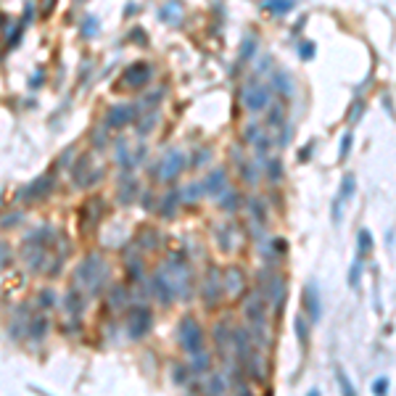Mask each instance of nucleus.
Segmentation results:
<instances>
[{"mask_svg":"<svg viewBox=\"0 0 396 396\" xmlns=\"http://www.w3.org/2000/svg\"><path fill=\"white\" fill-rule=\"evenodd\" d=\"M108 280V264L103 262V256L90 254L79 262L74 270V285H79L82 291H87L90 296H98L103 291V285Z\"/></svg>","mask_w":396,"mask_h":396,"instance_id":"f257e3e1","label":"nucleus"},{"mask_svg":"<svg viewBox=\"0 0 396 396\" xmlns=\"http://www.w3.org/2000/svg\"><path fill=\"white\" fill-rule=\"evenodd\" d=\"M161 270H164V275H167V280L172 285L174 299H180V301L190 299L193 278H190V267L185 262V256H182V254H172L169 259L161 264Z\"/></svg>","mask_w":396,"mask_h":396,"instance_id":"f03ea898","label":"nucleus"},{"mask_svg":"<svg viewBox=\"0 0 396 396\" xmlns=\"http://www.w3.org/2000/svg\"><path fill=\"white\" fill-rule=\"evenodd\" d=\"M177 341L185 354H196L204 349V330L193 317H182L177 325Z\"/></svg>","mask_w":396,"mask_h":396,"instance_id":"7ed1b4c3","label":"nucleus"},{"mask_svg":"<svg viewBox=\"0 0 396 396\" xmlns=\"http://www.w3.org/2000/svg\"><path fill=\"white\" fill-rule=\"evenodd\" d=\"M272 93H270V87L264 85V82H259V77H251L243 85V106L248 108V111H264L267 106L272 103V98H270Z\"/></svg>","mask_w":396,"mask_h":396,"instance_id":"20e7f679","label":"nucleus"},{"mask_svg":"<svg viewBox=\"0 0 396 396\" xmlns=\"http://www.w3.org/2000/svg\"><path fill=\"white\" fill-rule=\"evenodd\" d=\"M151 325H153V312L148 307L137 304V307L130 309V315H127V336L132 341H140V338L148 336Z\"/></svg>","mask_w":396,"mask_h":396,"instance_id":"39448f33","label":"nucleus"},{"mask_svg":"<svg viewBox=\"0 0 396 396\" xmlns=\"http://www.w3.org/2000/svg\"><path fill=\"white\" fill-rule=\"evenodd\" d=\"M53 182H56L53 174H40V177H34L32 182H26V185L16 193V204H34V201H42L53 190Z\"/></svg>","mask_w":396,"mask_h":396,"instance_id":"423d86ee","label":"nucleus"},{"mask_svg":"<svg viewBox=\"0 0 396 396\" xmlns=\"http://www.w3.org/2000/svg\"><path fill=\"white\" fill-rule=\"evenodd\" d=\"M182 169H185V156H182V151H169L161 161H156V169L151 167V174L156 172V177L161 182H172L180 177Z\"/></svg>","mask_w":396,"mask_h":396,"instance_id":"0eeeda50","label":"nucleus"},{"mask_svg":"<svg viewBox=\"0 0 396 396\" xmlns=\"http://www.w3.org/2000/svg\"><path fill=\"white\" fill-rule=\"evenodd\" d=\"M222 275H219L217 267H209L204 275V288H201V296H204L206 307H217V301L222 299Z\"/></svg>","mask_w":396,"mask_h":396,"instance_id":"6e6552de","label":"nucleus"},{"mask_svg":"<svg viewBox=\"0 0 396 396\" xmlns=\"http://www.w3.org/2000/svg\"><path fill=\"white\" fill-rule=\"evenodd\" d=\"M85 304H87V293L79 288V285H74V288L66 291V296H63V307H66V315H69V322L71 328L79 322L82 312H85Z\"/></svg>","mask_w":396,"mask_h":396,"instance_id":"1a4fd4ad","label":"nucleus"},{"mask_svg":"<svg viewBox=\"0 0 396 396\" xmlns=\"http://www.w3.org/2000/svg\"><path fill=\"white\" fill-rule=\"evenodd\" d=\"M285 280L280 278V275H270V278H267V283L262 285V293L267 296V301H270V307L275 309V312H280V307L285 304Z\"/></svg>","mask_w":396,"mask_h":396,"instance_id":"9d476101","label":"nucleus"},{"mask_svg":"<svg viewBox=\"0 0 396 396\" xmlns=\"http://www.w3.org/2000/svg\"><path fill=\"white\" fill-rule=\"evenodd\" d=\"M301 304H304V312L312 322H317L322 317V301H320V293H317V285L315 283H307L304 285V293H301Z\"/></svg>","mask_w":396,"mask_h":396,"instance_id":"9b49d317","label":"nucleus"},{"mask_svg":"<svg viewBox=\"0 0 396 396\" xmlns=\"http://www.w3.org/2000/svg\"><path fill=\"white\" fill-rule=\"evenodd\" d=\"M151 296L159 301V304H172V301H174L172 285H169V280H167V275H164L161 267L153 272V278H151Z\"/></svg>","mask_w":396,"mask_h":396,"instance_id":"f8f14e48","label":"nucleus"},{"mask_svg":"<svg viewBox=\"0 0 396 396\" xmlns=\"http://www.w3.org/2000/svg\"><path fill=\"white\" fill-rule=\"evenodd\" d=\"M151 77H153V69L148 66V63L137 61V63H132V66L124 71V85L127 87H143Z\"/></svg>","mask_w":396,"mask_h":396,"instance_id":"ddd939ff","label":"nucleus"},{"mask_svg":"<svg viewBox=\"0 0 396 396\" xmlns=\"http://www.w3.org/2000/svg\"><path fill=\"white\" fill-rule=\"evenodd\" d=\"M135 114H137V106H132V103H119V106H114L111 111H108V116H106V124L108 127H124V124H130L132 119H135Z\"/></svg>","mask_w":396,"mask_h":396,"instance_id":"4468645a","label":"nucleus"},{"mask_svg":"<svg viewBox=\"0 0 396 396\" xmlns=\"http://www.w3.org/2000/svg\"><path fill=\"white\" fill-rule=\"evenodd\" d=\"M137 196H140V182H137L135 177H124L122 182H119L116 201H119L122 206H132L135 201H137Z\"/></svg>","mask_w":396,"mask_h":396,"instance_id":"2eb2a0df","label":"nucleus"},{"mask_svg":"<svg viewBox=\"0 0 396 396\" xmlns=\"http://www.w3.org/2000/svg\"><path fill=\"white\" fill-rule=\"evenodd\" d=\"M222 288L230 293V296H241L243 288H246V278L238 267H227L225 278H222Z\"/></svg>","mask_w":396,"mask_h":396,"instance_id":"dca6fc26","label":"nucleus"},{"mask_svg":"<svg viewBox=\"0 0 396 396\" xmlns=\"http://www.w3.org/2000/svg\"><path fill=\"white\" fill-rule=\"evenodd\" d=\"M227 188V169L225 167H217L209 172V177L204 180V193H209V196H219Z\"/></svg>","mask_w":396,"mask_h":396,"instance_id":"f3484780","label":"nucleus"},{"mask_svg":"<svg viewBox=\"0 0 396 396\" xmlns=\"http://www.w3.org/2000/svg\"><path fill=\"white\" fill-rule=\"evenodd\" d=\"M235 167H238V174H241V180L246 182V185L254 188L256 182H259V161H248V159H243V156L238 153Z\"/></svg>","mask_w":396,"mask_h":396,"instance_id":"a211bd4d","label":"nucleus"},{"mask_svg":"<svg viewBox=\"0 0 396 396\" xmlns=\"http://www.w3.org/2000/svg\"><path fill=\"white\" fill-rule=\"evenodd\" d=\"M48 328H50L48 317L37 315V317H32L29 322H26V336H29L32 341H42L45 336H48Z\"/></svg>","mask_w":396,"mask_h":396,"instance_id":"6ab92c4d","label":"nucleus"},{"mask_svg":"<svg viewBox=\"0 0 396 396\" xmlns=\"http://www.w3.org/2000/svg\"><path fill=\"white\" fill-rule=\"evenodd\" d=\"M190 357V375H204L209 367H211V357H209V352L206 349H201V352H196V354H188Z\"/></svg>","mask_w":396,"mask_h":396,"instance_id":"aec40b11","label":"nucleus"},{"mask_svg":"<svg viewBox=\"0 0 396 396\" xmlns=\"http://www.w3.org/2000/svg\"><path fill=\"white\" fill-rule=\"evenodd\" d=\"M217 198H219V209H222V211H235L238 206H241V193L233 190L230 185H227L222 193H219Z\"/></svg>","mask_w":396,"mask_h":396,"instance_id":"412c9836","label":"nucleus"},{"mask_svg":"<svg viewBox=\"0 0 396 396\" xmlns=\"http://www.w3.org/2000/svg\"><path fill=\"white\" fill-rule=\"evenodd\" d=\"M214 341H217L222 357L230 359V349H233V346H230V328H227V322H219V325L214 328Z\"/></svg>","mask_w":396,"mask_h":396,"instance_id":"4be33fe9","label":"nucleus"},{"mask_svg":"<svg viewBox=\"0 0 396 396\" xmlns=\"http://www.w3.org/2000/svg\"><path fill=\"white\" fill-rule=\"evenodd\" d=\"M180 201H182V198H180V193H177V190H169L167 196H164V206H159V214H161V217H167V219H169V217H174V214H177Z\"/></svg>","mask_w":396,"mask_h":396,"instance_id":"5701e85b","label":"nucleus"},{"mask_svg":"<svg viewBox=\"0 0 396 396\" xmlns=\"http://www.w3.org/2000/svg\"><path fill=\"white\" fill-rule=\"evenodd\" d=\"M103 214V201L100 198H93L90 204L85 206V227H95V222Z\"/></svg>","mask_w":396,"mask_h":396,"instance_id":"b1692460","label":"nucleus"},{"mask_svg":"<svg viewBox=\"0 0 396 396\" xmlns=\"http://www.w3.org/2000/svg\"><path fill=\"white\" fill-rule=\"evenodd\" d=\"M127 299H130V291L124 288V285H111L108 288V304H111V309H122Z\"/></svg>","mask_w":396,"mask_h":396,"instance_id":"393cba45","label":"nucleus"},{"mask_svg":"<svg viewBox=\"0 0 396 396\" xmlns=\"http://www.w3.org/2000/svg\"><path fill=\"white\" fill-rule=\"evenodd\" d=\"M116 161H119L122 169H132V151H130V145H127L124 137L116 140Z\"/></svg>","mask_w":396,"mask_h":396,"instance_id":"a878e982","label":"nucleus"},{"mask_svg":"<svg viewBox=\"0 0 396 396\" xmlns=\"http://www.w3.org/2000/svg\"><path fill=\"white\" fill-rule=\"evenodd\" d=\"M227 389H230V383H227L225 373H211L209 375V381H206V391L209 394H225Z\"/></svg>","mask_w":396,"mask_h":396,"instance_id":"bb28decb","label":"nucleus"},{"mask_svg":"<svg viewBox=\"0 0 396 396\" xmlns=\"http://www.w3.org/2000/svg\"><path fill=\"white\" fill-rule=\"evenodd\" d=\"M159 243H161V235L156 233V230H143L140 233V238H137V246L143 248V251H151V248H159Z\"/></svg>","mask_w":396,"mask_h":396,"instance_id":"cd10ccee","label":"nucleus"},{"mask_svg":"<svg viewBox=\"0 0 396 396\" xmlns=\"http://www.w3.org/2000/svg\"><path fill=\"white\" fill-rule=\"evenodd\" d=\"M272 87L280 90V95H291L293 93V82L288 79L285 71H275V74H272Z\"/></svg>","mask_w":396,"mask_h":396,"instance_id":"c85d7f7f","label":"nucleus"},{"mask_svg":"<svg viewBox=\"0 0 396 396\" xmlns=\"http://www.w3.org/2000/svg\"><path fill=\"white\" fill-rule=\"evenodd\" d=\"M296 5V0H262V8L264 11H272V13H285Z\"/></svg>","mask_w":396,"mask_h":396,"instance_id":"c756f323","label":"nucleus"},{"mask_svg":"<svg viewBox=\"0 0 396 396\" xmlns=\"http://www.w3.org/2000/svg\"><path fill=\"white\" fill-rule=\"evenodd\" d=\"M201 196H204V182H190V185L180 193V198L185 201V204H196Z\"/></svg>","mask_w":396,"mask_h":396,"instance_id":"7c9ffc66","label":"nucleus"},{"mask_svg":"<svg viewBox=\"0 0 396 396\" xmlns=\"http://www.w3.org/2000/svg\"><path fill=\"white\" fill-rule=\"evenodd\" d=\"M248 209H251V217H254L259 225L267 222V206H264L262 198H251V201H248Z\"/></svg>","mask_w":396,"mask_h":396,"instance_id":"2f4dec72","label":"nucleus"},{"mask_svg":"<svg viewBox=\"0 0 396 396\" xmlns=\"http://www.w3.org/2000/svg\"><path fill=\"white\" fill-rule=\"evenodd\" d=\"M127 259V278H130L132 283H137L143 278V264H140V256H135V259H130V256H124Z\"/></svg>","mask_w":396,"mask_h":396,"instance_id":"473e14b6","label":"nucleus"},{"mask_svg":"<svg viewBox=\"0 0 396 396\" xmlns=\"http://www.w3.org/2000/svg\"><path fill=\"white\" fill-rule=\"evenodd\" d=\"M267 164V177H270V182H278L283 177V161L280 159H264Z\"/></svg>","mask_w":396,"mask_h":396,"instance_id":"72a5a7b5","label":"nucleus"},{"mask_svg":"<svg viewBox=\"0 0 396 396\" xmlns=\"http://www.w3.org/2000/svg\"><path fill=\"white\" fill-rule=\"evenodd\" d=\"M267 124L275 127V130H280V127L285 124V111H283L280 103H275V106L270 108V119H267Z\"/></svg>","mask_w":396,"mask_h":396,"instance_id":"f704fd0d","label":"nucleus"},{"mask_svg":"<svg viewBox=\"0 0 396 396\" xmlns=\"http://www.w3.org/2000/svg\"><path fill=\"white\" fill-rule=\"evenodd\" d=\"M357 241H359V256H367L373 251V233L370 230H359Z\"/></svg>","mask_w":396,"mask_h":396,"instance_id":"c9c22d12","label":"nucleus"},{"mask_svg":"<svg viewBox=\"0 0 396 396\" xmlns=\"http://www.w3.org/2000/svg\"><path fill=\"white\" fill-rule=\"evenodd\" d=\"M217 238H219V243H222L225 251H233V227L230 225L217 227Z\"/></svg>","mask_w":396,"mask_h":396,"instance_id":"e433bc0d","label":"nucleus"},{"mask_svg":"<svg viewBox=\"0 0 396 396\" xmlns=\"http://www.w3.org/2000/svg\"><path fill=\"white\" fill-rule=\"evenodd\" d=\"M254 56H256V40H254V34H248L241 42V61H251Z\"/></svg>","mask_w":396,"mask_h":396,"instance_id":"4c0bfd02","label":"nucleus"},{"mask_svg":"<svg viewBox=\"0 0 396 396\" xmlns=\"http://www.w3.org/2000/svg\"><path fill=\"white\" fill-rule=\"evenodd\" d=\"M296 336L301 341V346L307 349L309 346V325H307V320H304V315H296Z\"/></svg>","mask_w":396,"mask_h":396,"instance_id":"58836bf2","label":"nucleus"},{"mask_svg":"<svg viewBox=\"0 0 396 396\" xmlns=\"http://www.w3.org/2000/svg\"><path fill=\"white\" fill-rule=\"evenodd\" d=\"M354 188H357V180H354V174H346V177H344V182H341V193H338V198H341V201L352 198V196H354Z\"/></svg>","mask_w":396,"mask_h":396,"instance_id":"ea45409f","label":"nucleus"},{"mask_svg":"<svg viewBox=\"0 0 396 396\" xmlns=\"http://www.w3.org/2000/svg\"><path fill=\"white\" fill-rule=\"evenodd\" d=\"M21 222H24V214H21V211H8V214L0 219V230L16 227V225H21Z\"/></svg>","mask_w":396,"mask_h":396,"instance_id":"a19ab883","label":"nucleus"},{"mask_svg":"<svg viewBox=\"0 0 396 396\" xmlns=\"http://www.w3.org/2000/svg\"><path fill=\"white\" fill-rule=\"evenodd\" d=\"M251 145L256 148V156H262V159H267V153H270V145H272V143H270V137H267V135L262 132V135H259V137H256V140L251 143Z\"/></svg>","mask_w":396,"mask_h":396,"instance_id":"79ce46f5","label":"nucleus"},{"mask_svg":"<svg viewBox=\"0 0 396 396\" xmlns=\"http://www.w3.org/2000/svg\"><path fill=\"white\" fill-rule=\"evenodd\" d=\"M259 135H262L259 122H248V124H246V130H243V140H246V143H254Z\"/></svg>","mask_w":396,"mask_h":396,"instance_id":"37998d69","label":"nucleus"},{"mask_svg":"<svg viewBox=\"0 0 396 396\" xmlns=\"http://www.w3.org/2000/svg\"><path fill=\"white\" fill-rule=\"evenodd\" d=\"M37 301H40V309H50L53 304H56V293H53L50 288H45V291H40Z\"/></svg>","mask_w":396,"mask_h":396,"instance_id":"c03bdc74","label":"nucleus"},{"mask_svg":"<svg viewBox=\"0 0 396 396\" xmlns=\"http://www.w3.org/2000/svg\"><path fill=\"white\" fill-rule=\"evenodd\" d=\"M211 159V151L209 148H198L196 153H193V161H190V167H204V164Z\"/></svg>","mask_w":396,"mask_h":396,"instance_id":"a18cd8bd","label":"nucleus"},{"mask_svg":"<svg viewBox=\"0 0 396 396\" xmlns=\"http://www.w3.org/2000/svg\"><path fill=\"white\" fill-rule=\"evenodd\" d=\"M95 32H98V19L90 16V19H85V24H82V37H95Z\"/></svg>","mask_w":396,"mask_h":396,"instance_id":"49530a36","label":"nucleus"},{"mask_svg":"<svg viewBox=\"0 0 396 396\" xmlns=\"http://www.w3.org/2000/svg\"><path fill=\"white\" fill-rule=\"evenodd\" d=\"M172 381L177 383V386H185V383H188V370H185L182 365H174V367H172Z\"/></svg>","mask_w":396,"mask_h":396,"instance_id":"de8ad7c7","label":"nucleus"},{"mask_svg":"<svg viewBox=\"0 0 396 396\" xmlns=\"http://www.w3.org/2000/svg\"><path fill=\"white\" fill-rule=\"evenodd\" d=\"M336 378H338V386L344 389V394H346V396H354V386H352V381H349V375H346L344 370H338Z\"/></svg>","mask_w":396,"mask_h":396,"instance_id":"09e8293b","label":"nucleus"},{"mask_svg":"<svg viewBox=\"0 0 396 396\" xmlns=\"http://www.w3.org/2000/svg\"><path fill=\"white\" fill-rule=\"evenodd\" d=\"M156 122H159V114H148V116H145V122H140V124H137V132H140V135H145V132L151 130V127H156Z\"/></svg>","mask_w":396,"mask_h":396,"instance_id":"8fccbe9b","label":"nucleus"},{"mask_svg":"<svg viewBox=\"0 0 396 396\" xmlns=\"http://www.w3.org/2000/svg\"><path fill=\"white\" fill-rule=\"evenodd\" d=\"M359 272H362V262H354L352 264V272H349V285H352V288H357V283H359Z\"/></svg>","mask_w":396,"mask_h":396,"instance_id":"3c124183","label":"nucleus"},{"mask_svg":"<svg viewBox=\"0 0 396 396\" xmlns=\"http://www.w3.org/2000/svg\"><path fill=\"white\" fill-rule=\"evenodd\" d=\"M8 264H11V248H8V243H0V270Z\"/></svg>","mask_w":396,"mask_h":396,"instance_id":"603ef678","label":"nucleus"},{"mask_svg":"<svg viewBox=\"0 0 396 396\" xmlns=\"http://www.w3.org/2000/svg\"><path fill=\"white\" fill-rule=\"evenodd\" d=\"M338 151H341V159H346L349 151H352V135H344V137H341V148H338Z\"/></svg>","mask_w":396,"mask_h":396,"instance_id":"864d4df0","label":"nucleus"},{"mask_svg":"<svg viewBox=\"0 0 396 396\" xmlns=\"http://www.w3.org/2000/svg\"><path fill=\"white\" fill-rule=\"evenodd\" d=\"M386 391H389V381H386V378H378L373 383V394H386Z\"/></svg>","mask_w":396,"mask_h":396,"instance_id":"5fc2aeb1","label":"nucleus"},{"mask_svg":"<svg viewBox=\"0 0 396 396\" xmlns=\"http://www.w3.org/2000/svg\"><path fill=\"white\" fill-rule=\"evenodd\" d=\"M299 53H301V56H304V58L309 61L312 56H315V45H312V42H304L301 48H299Z\"/></svg>","mask_w":396,"mask_h":396,"instance_id":"6e6d98bb","label":"nucleus"},{"mask_svg":"<svg viewBox=\"0 0 396 396\" xmlns=\"http://www.w3.org/2000/svg\"><path fill=\"white\" fill-rule=\"evenodd\" d=\"M93 143H95V148H106V132L98 130V132L93 135Z\"/></svg>","mask_w":396,"mask_h":396,"instance_id":"4d7b16f0","label":"nucleus"},{"mask_svg":"<svg viewBox=\"0 0 396 396\" xmlns=\"http://www.w3.org/2000/svg\"><path fill=\"white\" fill-rule=\"evenodd\" d=\"M143 201H145V204H143V206H145V209H148V211H151V209L156 206V198L151 196V193H145V196H143Z\"/></svg>","mask_w":396,"mask_h":396,"instance_id":"13d9d810","label":"nucleus"},{"mask_svg":"<svg viewBox=\"0 0 396 396\" xmlns=\"http://www.w3.org/2000/svg\"><path fill=\"white\" fill-rule=\"evenodd\" d=\"M359 114H362V103H357V106H354V111H352V124H357V122H359Z\"/></svg>","mask_w":396,"mask_h":396,"instance_id":"bf43d9fd","label":"nucleus"},{"mask_svg":"<svg viewBox=\"0 0 396 396\" xmlns=\"http://www.w3.org/2000/svg\"><path fill=\"white\" fill-rule=\"evenodd\" d=\"M338 219H341V198L333 204V222H338Z\"/></svg>","mask_w":396,"mask_h":396,"instance_id":"052dcab7","label":"nucleus"},{"mask_svg":"<svg viewBox=\"0 0 396 396\" xmlns=\"http://www.w3.org/2000/svg\"><path fill=\"white\" fill-rule=\"evenodd\" d=\"M40 82H42V74L37 71V74H34V79H32V87H40Z\"/></svg>","mask_w":396,"mask_h":396,"instance_id":"680f3d73","label":"nucleus"},{"mask_svg":"<svg viewBox=\"0 0 396 396\" xmlns=\"http://www.w3.org/2000/svg\"><path fill=\"white\" fill-rule=\"evenodd\" d=\"M383 106H386V111H389V114H394V108H391V100H389V98H383Z\"/></svg>","mask_w":396,"mask_h":396,"instance_id":"e2e57ef3","label":"nucleus"},{"mask_svg":"<svg viewBox=\"0 0 396 396\" xmlns=\"http://www.w3.org/2000/svg\"><path fill=\"white\" fill-rule=\"evenodd\" d=\"M0 204H3V196H0Z\"/></svg>","mask_w":396,"mask_h":396,"instance_id":"0e129e2a","label":"nucleus"}]
</instances>
